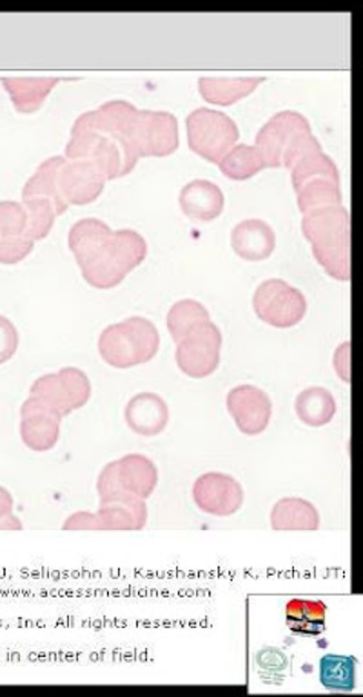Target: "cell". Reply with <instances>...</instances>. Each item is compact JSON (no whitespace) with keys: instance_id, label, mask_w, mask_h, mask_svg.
Listing matches in <instances>:
<instances>
[{"instance_id":"30bf717a","label":"cell","mask_w":363,"mask_h":697,"mask_svg":"<svg viewBox=\"0 0 363 697\" xmlns=\"http://www.w3.org/2000/svg\"><path fill=\"white\" fill-rule=\"evenodd\" d=\"M135 146L143 157H169L180 146L178 120L169 111L138 109Z\"/></svg>"},{"instance_id":"f546056e","label":"cell","mask_w":363,"mask_h":697,"mask_svg":"<svg viewBox=\"0 0 363 697\" xmlns=\"http://www.w3.org/2000/svg\"><path fill=\"white\" fill-rule=\"evenodd\" d=\"M35 242L26 235L0 238V264L13 266L33 253Z\"/></svg>"},{"instance_id":"9a60e30c","label":"cell","mask_w":363,"mask_h":697,"mask_svg":"<svg viewBox=\"0 0 363 697\" xmlns=\"http://www.w3.org/2000/svg\"><path fill=\"white\" fill-rule=\"evenodd\" d=\"M232 247L247 262L267 261L276 247L273 227L261 218H247L236 224L232 232Z\"/></svg>"},{"instance_id":"cb8c5ba5","label":"cell","mask_w":363,"mask_h":697,"mask_svg":"<svg viewBox=\"0 0 363 697\" xmlns=\"http://www.w3.org/2000/svg\"><path fill=\"white\" fill-rule=\"evenodd\" d=\"M320 518L314 511L310 501L304 500H282L273 509L271 514V526L278 531H290V529H305L314 531L318 529Z\"/></svg>"},{"instance_id":"ac0fdd59","label":"cell","mask_w":363,"mask_h":697,"mask_svg":"<svg viewBox=\"0 0 363 697\" xmlns=\"http://www.w3.org/2000/svg\"><path fill=\"white\" fill-rule=\"evenodd\" d=\"M167 420V403L157 394H137L126 408V422L140 436H157L166 429Z\"/></svg>"},{"instance_id":"d4e9b609","label":"cell","mask_w":363,"mask_h":697,"mask_svg":"<svg viewBox=\"0 0 363 697\" xmlns=\"http://www.w3.org/2000/svg\"><path fill=\"white\" fill-rule=\"evenodd\" d=\"M320 681L334 693H353L356 685V659L327 654L320 661Z\"/></svg>"},{"instance_id":"44dd1931","label":"cell","mask_w":363,"mask_h":697,"mask_svg":"<svg viewBox=\"0 0 363 697\" xmlns=\"http://www.w3.org/2000/svg\"><path fill=\"white\" fill-rule=\"evenodd\" d=\"M66 163L65 157H50L37 167L33 177L24 184L22 189V200L28 198H46L53 204L57 216L65 215L68 212V204L62 198L59 187V173L62 164Z\"/></svg>"},{"instance_id":"5b68a950","label":"cell","mask_w":363,"mask_h":697,"mask_svg":"<svg viewBox=\"0 0 363 697\" xmlns=\"http://www.w3.org/2000/svg\"><path fill=\"white\" fill-rule=\"evenodd\" d=\"M293 187L296 189L300 212L307 213L324 207L342 206L339 167L324 151L310 153L291 169Z\"/></svg>"},{"instance_id":"52a82bcc","label":"cell","mask_w":363,"mask_h":697,"mask_svg":"<svg viewBox=\"0 0 363 697\" xmlns=\"http://www.w3.org/2000/svg\"><path fill=\"white\" fill-rule=\"evenodd\" d=\"M186 124L189 149L207 163H220L241 138L235 120L216 109H195Z\"/></svg>"},{"instance_id":"4316f807","label":"cell","mask_w":363,"mask_h":697,"mask_svg":"<svg viewBox=\"0 0 363 697\" xmlns=\"http://www.w3.org/2000/svg\"><path fill=\"white\" fill-rule=\"evenodd\" d=\"M209 318V311L197 300H182L173 305L167 315V330L171 333L175 342L186 338L197 325L204 324Z\"/></svg>"},{"instance_id":"d6986e66","label":"cell","mask_w":363,"mask_h":697,"mask_svg":"<svg viewBox=\"0 0 363 697\" xmlns=\"http://www.w3.org/2000/svg\"><path fill=\"white\" fill-rule=\"evenodd\" d=\"M10 94L13 108L19 114H37L50 97L55 86L60 82L57 77H4L0 80Z\"/></svg>"},{"instance_id":"ffe728a7","label":"cell","mask_w":363,"mask_h":697,"mask_svg":"<svg viewBox=\"0 0 363 697\" xmlns=\"http://www.w3.org/2000/svg\"><path fill=\"white\" fill-rule=\"evenodd\" d=\"M264 80V77H202L198 91L206 102L233 106L249 97Z\"/></svg>"},{"instance_id":"7a4b0ae2","label":"cell","mask_w":363,"mask_h":697,"mask_svg":"<svg viewBox=\"0 0 363 697\" xmlns=\"http://www.w3.org/2000/svg\"><path fill=\"white\" fill-rule=\"evenodd\" d=\"M302 233L313 246L320 266L334 281H351V215L344 206L307 213Z\"/></svg>"},{"instance_id":"7c38bea8","label":"cell","mask_w":363,"mask_h":697,"mask_svg":"<svg viewBox=\"0 0 363 697\" xmlns=\"http://www.w3.org/2000/svg\"><path fill=\"white\" fill-rule=\"evenodd\" d=\"M108 178L91 160H66L60 167L59 187L68 206H88L102 195Z\"/></svg>"},{"instance_id":"3957f363","label":"cell","mask_w":363,"mask_h":697,"mask_svg":"<svg viewBox=\"0 0 363 697\" xmlns=\"http://www.w3.org/2000/svg\"><path fill=\"white\" fill-rule=\"evenodd\" d=\"M256 151L269 169H293L310 153L322 151V144L314 137L311 124L298 111H281L256 135Z\"/></svg>"},{"instance_id":"5bb4252c","label":"cell","mask_w":363,"mask_h":697,"mask_svg":"<svg viewBox=\"0 0 363 697\" xmlns=\"http://www.w3.org/2000/svg\"><path fill=\"white\" fill-rule=\"evenodd\" d=\"M193 497L200 511L215 516L235 514L244 501V491L235 478L209 472L198 478Z\"/></svg>"},{"instance_id":"277c9868","label":"cell","mask_w":363,"mask_h":697,"mask_svg":"<svg viewBox=\"0 0 363 697\" xmlns=\"http://www.w3.org/2000/svg\"><path fill=\"white\" fill-rule=\"evenodd\" d=\"M160 347V334L151 320L128 318L120 324L109 325L100 334L99 353L106 364L117 369H129L148 364Z\"/></svg>"},{"instance_id":"e0dca14e","label":"cell","mask_w":363,"mask_h":697,"mask_svg":"<svg viewBox=\"0 0 363 697\" xmlns=\"http://www.w3.org/2000/svg\"><path fill=\"white\" fill-rule=\"evenodd\" d=\"M182 213L195 222H213L222 215L226 198L220 187L209 180H192L180 192Z\"/></svg>"},{"instance_id":"ba28073f","label":"cell","mask_w":363,"mask_h":697,"mask_svg":"<svg viewBox=\"0 0 363 697\" xmlns=\"http://www.w3.org/2000/svg\"><path fill=\"white\" fill-rule=\"evenodd\" d=\"M253 307L265 324L290 330L295 327L307 313V300L296 287L281 278H271L258 285L253 296Z\"/></svg>"},{"instance_id":"9c48e42d","label":"cell","mask_w":363,"mask_h":697,"mask_svg":"<svg viewBox=\"0 0 363 697\" xmlns=\"http://www.w3.org/2000/svg\"><path fill=\"white\" fill-rule=\"evenodd\" d=\"M220 330L207 320L178 342V367L192 379H206L220 364Z\"/></svg>"},{"instance_id":"484cf974","label":"cell","mask_w":363,"mask_h":697,"mask_svg":"<svg viewBox=\"0 0 363 697\" xmlns=\"http://www.w3.org/2000/svg\"><path fill=\"white\" fill-rule=\"evenodd\" d=\"M218 166L227 178L238 180V183L249 180L265 169L261 153L256 151L255 146H247V144H236L235 148L222 158Z\"/></svg>"},{"instance_id":"2e32d148","label":"cell","mask_w":363,"mask_h":697,"mask_svg":"<svg viewBox=\"0 0 363 697\" xmlns=\"http://www.w3.org/2000/svg\"><path fill=\"white\" fill-rule=\"evenodd\" d=\"M111 236H114V232L109 229L108 224H104L99 218H84L71 227L69 249L73 253L80 269H86L99 261V256L108 247Z\"/></svg>"},{"instance_id":"7402d4cb","label":"cell","mask_w":363,"mask_h":697,"mask_svg":"<svg viewBox=\"0 0 363 697\" xmlns=\"http://www.w3.org/2000/svg\"><path fill=\"white\" fill-rule=\"evenodd\" d=\"M327 607L322 601L311 599H291L285 605L287 629L298 636H320L325 630Z\"/></svg>"},{"instance_id":"8fae6325","label":"cell","mask_w":363,"mask_h":697,"mask_svg":"<svg viewBox=\"0 0 363 697\" xmlns=\"http://www.w3.org/2000/svg\"><path fill=\"white\" fill-rule=\"evenodd\" d=\"M33 393L57 413L68 414L88 403L91 383L80 369H62L59 374L42 376L35 383Z\"/></svg>"},{"instance_id":"4dcf8cb0","label":"cell","mask_w":363,"mask_h":697,"mask_svg":"<svg viewBox=\"0 0 363 697\" xmlns=\"http://www.w3.org/2000/svg\"><path fill=\"white\" fill-rule=\"evenodd\" d=\"M19 334L10 320L0 316V364H4L16 354Z\"/></svg>"},{"instance_id":"6da1fadb","label":"cell","mask_w":363,"mask_h":697,"mask_svg":"<svg viewBox=\"0 0 363 697\" xmlns=\"http://www.w3.org/2000/svg\"><path fill=\"white\" fill-rule=\"evenodd\" d=\"M137 115L138 109L126 100H109L80 115L71 129L66 157L91 160L108 180L126 177L140 160L135 146Z\"/></svg>"},{"instance_id":"83f0119b","label":"cell","mask_w":363,"mask_h":697,"mask_svg":"<svg viewBox=\"0 0 363 697\" xmlns=\"http://www.w3.org/2000/svg\"><path fill=\"white\" fill-rule=\"evenodd\" d=\"M22 206L28 215L24 235L33 242L45 240L53 229L55 218H57L53 204L46 198H28L22 202Z\"/></svg>"},{"instance_id":"4fadbf2b","label":"cell","mask_w":363,"mask_h":697,"mask_svg":"<svg viewBox=\"0 0 363 697\" xmlns=\"http://www.w3.org/2000/svg\"><path fill=\"white\" fill-rule=\"evenodd\" d=\"M227 411L236 428L247 436H256L269 425L273 405L267 394L255 385H238L227 394Z\"/></svg>"},{"instance_id":"603a6c76","label":"cell","mask_w":363,"mask_h":697,"mask_svg":"<svg viewBox=\"0 0 363 697\" xmlns=\"http://www.w3.org/2000/svg\"><path fill=\"white\" fill-rule=\"evenodd\" d=\"M296 414L305 425L322 428V425H327L336 414V402L327 389H305L296 399Z\"/></svg>"},{"instance_id":"f1b7e54d","label":"cell","mask_w":363,"mask_h":697,"mask_svg":"<svg viewBox=\"0 0 363 697\" xmlns=\"http://www.w3.org/2000/svg\"><path fill=\"white\" fill-rule=\"evenodd\" d=\"M28 215L19 202H0V238L24 235Z\"/></svg>"},{"instance_id":"8992f818","label":"cell","mask_w":363,"mask_h":697,"mask_svg":"<svg viewBox=\"0 0 363 697\" xmlns=\"http://www.w3.org/2000/svg\"><path fill=\"white\" fill-rule=\"evenodd\" d=\"M148 256V242L140 233L120 229L109 240L99 261L82 269L84 281L97 289H114Z\"/></svg>"}]
</instances>
